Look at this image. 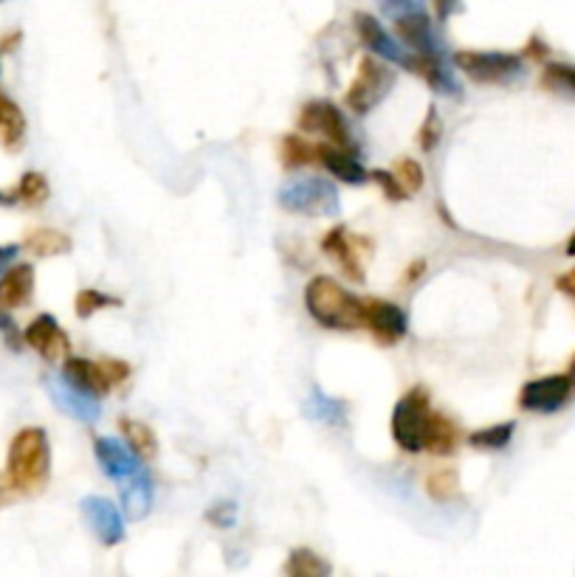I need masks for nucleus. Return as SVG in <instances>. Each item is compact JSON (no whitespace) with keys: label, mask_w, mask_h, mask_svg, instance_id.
I'll return each mask as SVG.
<instances>
[{"label":"nucleus","mask_w":575,"mask_h":577,"mask_svg":"<svg viewBox=\"0 0 575 577\" xmlns=\"http://www.w3.org/2000/svg\"><path fill=\"white\" fill-rule=\"evenodd\" d=\"M321 251L327 253V259H334L339 265V271L347 279H353L358 285L367 282V265L364 262H367L369 251H373L369 240L353 235L347 226H334V229L321 237Z\"/></svg>","instance_id":"10"},{"label":"nucleus","mask_w":575,"mask_h":577,"mask_svg":"<svg viewBox=\"0 0 575 577\" xmlns=\"http://www.w3.org/2000/svg\"><path fill=\"white\" fill-rule=\"evenodd\" d=\"M432 7H435L437 20H443V23H446V20L452 18L457 9H460V0H432Z\"/></svg>","instance_id":"39"},{"label":"nucleus","mask_w":575,"mask_h":577,"mask_svg":"<svg viewBox=\"0 0 575 577\" xmlns=\"http://www.w3.org/2000/svg\"><path fill=\"white\" fill-rule=\"evenodd\" d=\"M7 479L14 494H40L51 479V442L46 428H20L9 442Z\"/></svg>","instance_id":"2"},{"label":"nucleus","mask_w":575,"mask_h":577,"mask_svg":"<svg viewBox=\"0 0 575 577\" xmlns=\"http://www.w3.org/2000/svg\"><path fill=\"white\" fill-rule=\"evenodd\" d=\"M18 246H0V277H3V271L7 268H12L14 259H18Z\"/></svg>","instance_id":"41"},{"label":"nucleus","mask_w":575,"mask_h":577,"mask_svg":"<svg viewBox=\"0 0 575 577\" xmlns=\"http://www.w3.org/2000/svg\"><path fill=\"white\" fill-rule=\"evenodd\" d=\"M305 310L325 330L356 332L364 327V299L325 273L310 279L305 288Z\"/></svg>","instance_id":"3"},{"label":"nucleus","mask_w":575,"mask_h":577,"mask_svg":"<svg viewBox=\"0 0 575 577\" xmlns=\"http://www.w3.org/2000/svg\"><path fill=\"white\" fill-rule=\"evenodd\" d=\"M26 141V116L9 97L0 93V147L7 152H18Z\"/></svg>","instance_id":"21"},{"label":"nucleus","mask_w":575,"mask_h":577,"mask_svg":"<svg viewBox=\"0 0 575 577\" xmlns=\"http://www.w3.org/2000/svg\"><path fill=\"white\" fill-rule=\"evenodd\" d=\"M3 203H12V198H9V195L0 192V206H3Z\"/></svg>","instance_id":"45"},{"label":"nucleus","mask_w":575,"mask_h":577,"mask_svg":"<svg viewBox=\"0 0 575 577\" xmlns=\"http://www.w3.org/2000/svg\"><path fill=\"white\" fill-rule=\"evenodd\" d=\"M369 181H376L378 187H381L384 198L393 200V203L409 198V195H406V189L400 187L398 178H395V172H387V169H376V172H369Z\"/></svg>","instance_id":"34"},{"label":"nucleus","mask_w":575,"mask_h":577,"mask_svg":"<svg viewBox=\"0 0 575 577\" xmlns=\"http://www.w3.org/2000/svg\"><path fill=\"white\" fill-rule=\"evenodd\" d=\"M49 195H51V187L49 181H46L43 172H26L23 178H20L18 189H14V200L29 206V209L43 206L46 200H49Z\"/></svg>","instance_id":"30"},{"label":"nucleus","mask_w":575,"mask_h":577,"mask_svg":"<svg viewBox=\"0 0 575 577\" xmlns=\"http://www.w3.org/2000/svg\"><path fill=\"white\" fill-rule=\"evenodd\" d=\"M443 139V119L440 113H437V108H429L426 110V119L424 125H420V132H418V145L424 152H435L437 145H440Z\"/></svg>","instance_id":"33"},{"label":"nucleus","mask_w":575,"mask_h":577,"mask_svg":"<svg viewBox=\"0 0 575 577\" xmlns=\"http://www.w3.org/2000/svg\"><path fill=\"white\" fill-rule=\"evenodd\" d=\"M452 62L477 84H510L525 73V57L510 51H457Z\"/></svg>","instance_id":"5"},{"label":"nucleus","mask_w":575,"mask_h":577,"mask_svg":"<svg viewBox=\"0 0 575 577\" xmlns=\"http://www.w3.org/2000/svg\"><path fill=\"white\" fill-rule=\"evenodd\" d=\"M207 518L215 527H231V524L237 521V505L235 501H220V505H215L212 510L207 513Z\"/></svg>","instance_id":"36"},{"label":"nucleus","mask_w":575,"mask_h":577,"mask_svg":"<svg viewBox=\"0 0 575 577\" xmlns=\"http://www.w3.org/2000/svg\"><path fill=\"white\" fill-rule=\"evenodd\" d=\"M516 434V422L505 420V422H494V426H483L474 428L468 434V446L477 448V451H505L510 446V439Z\"/></svg>","instance_id":"25"},{"label":"nucleus","mask_w":575,"mask_h":577,"mask_svg":"<svg viewBox=\"0 0 575 577\" xmlns=\"http://www.w3.org/2000/svg\"><path fill=\"white\" fill-rule=\"evenodd\" d=\"M297 127L303 130V136H321L327 145L356 152V136H353L350 130V121L341 113V108H336V105L327 102V99L305 102L297 116Z\"/></svg>","instance_id":"8"},{"label":"nucleus","mask_w":575,"mask_h":577,"mask_svg":"<svg viewBox=\"0 0 575 577\" xmlns=\"http://www.w3.org/2000/svg\"><path fill=\"white\" fill-rule=\"evenodd\" d=\"M395 23V37L404 46L409 54L415 57H443L440 37H437L435 23L426 12H413L404 14V18L393 20Z\"/></svg>","instance_id":"14"},{"label":"nucleus","mask_w":575,"mask_h":577,"mask_svg":"<svg viewBox=\"0 0 575 577\" xmlns=\"http://www.w3.org/2000/svg\"><path fill=\"white\" fill-rule=\"evenodd\" d=\"M82 516H86L88 527L93 529V536L105 547H116L125 541V518H121L119 507L105 496H88L82 499Z\"/></svg>","instance_id":"16"},{"label":"nucleus","mask_w":575,"mask_h":577,"mask_svg":"<svg viewBox=\"0 0 575 577\" xmlns=\"http://www.w3.org/2000/svg\"><path fill=\"white\" fill-rule=\"evenodd\" d=\"M556 288L562 290L567 299H573V305H575V268H569V271H564L562 277L556 279Z\"/></svg>","instance_id":"40"},{"label":"nucleus","mask_w":575,"mask_h":577,"mask_svg":"<svg viewBox=\"0 0 575 577\" xmlns=\"http://www.w3.org/2000/svg\"><path fill=\"white\" fill-rule=\"evenodd\" d=\"M305 415L316 422H325V426H345L347 404L339 397L325 395L321 389H310V395L305 397Z\"/></svg>","instance_id":"22"},{"label":"nucleus","mask_w":575,"mask_h":577,"mask_svg":"<svg viewBox=\"0 0 575 577\" xmlns=\"http://www.w3.org/2000/svg\"><path fill=\"white\" fill-rule=\"evenodd\" d=\"M108 307H121V299H116V296L105 294L99 288H82L77 294V299H73V310H77L79 319H91L93 314L108 310Z\"/></svg>","instance_id":"31"},{"label":"nucleus","mask_w":575,"mask_h":577,"mask_svg":"<svg viewBox=\"0 0 575 577\" xmlns=\"http://www.w3.org/2000/svg\"><path fill=\"white\" fill-rule=\"evenodd\" d=\"M395 88V71L378 57L367 54L358 62V71L350 82V91H347L345 105L356 116H367L389 97V91Z\"/></svg>","instance_id":"6"},{"label":"nucleus","mask_w":575,"mask_h":577,"mask_svg":"<svg viewBox=\"0 0 575 577\" xmlns=\"http://www.w3.org/2000/svg\"><path fill=\"white\" fill-rule=\"evenodd\" d=\"M393 172L400 181V187L406 189V195H418L420 189H424L426 175H424V167H420L415 158H400V161H395Z\"/></svg>","instance_id":"32"},{"label":"nucleus","mask_w":575,"mask_h":577,"mask_svg":"<svg viewBox=\"0 0 575 577\" xmlns=\"http://www.w3.org/2000/svg\"><path fill=\"white\" fill-rule=\"evenodd\" d=\"M119 431H121V439L128 442L130 451H133L136 457L145 459V462L158 454V437L147 422L133 420V417H121Z\"/></svg>","instance_id":"23"},{"label":"nucleus","mask_w":575,"mask_h":577,"mask_svg":"<svg viewBox=\"0 0 575 577\" xmlns=\"http://www.w3.org/2000/svg\"><path fill=\"white\" fill-rule=\"evenodd\" d=\"M62 378L71 380L73 386L91 391V395L97 397L110 395V391L116 389V386L110 384L105 364L91 361V358H73V355L71 358H66V361H62Z\"/></svg>","instance_id":"18"},{"label":"nucleus","mask_w":575,"mask_h":577,"mask_svg":"<svg viewBox=\"0 0 575 577\" xmlns=\"http://www.w3.org/2000/svg\"><path fill=\"white\" fill-rule=\"evenodd\" d=\"M279 161L285 169H305L316 163V145L308 141L303 132H288L279 141Z\"/></svg>","instance_id":"24"},{"label":"nucleus","mask_w":575,"mask_h":577,"mask_svg":"<svg viewBox=\"0 0 575 577\" xmlns=\"http://www.w3.org/2000/svg\"><path fill=\"white\" fill-rule=\"evenodd\" d=\"M413 73L424 79L432 91L440 93V97H463L460 79L455 77V71H452V66L446 62V57H415Z\"/></svg>","instance_id":"20"},{"label":"nucleus","mask_w":575,"mask_h":577,"mask_svg":"<svg viewBox=\"0 0 575 577\" xmlns=\"http://www.w3.org/2000/svg\"><path fill=\"white\" fill-rule=\"evenodd\" d=\"M426 494L435 501L446 505L460 496V470L457 468H435L426 474Z\"/></svg>","instance_id":"28"},{"label":"nucleus","mask_w":575,"mask_h":577,"mask_svg":"<svg viewBox=\"0 0 575 577\" xmlns=\"http://www.w3.org/2000/svg\"><path fill=\"white\" fill-rule=\"evenodd\" d=\"M0 336L7 338L9 347L20 349V341H23V332L18 330V325H14V321H12L9 310H3V307H0Z\"/></svg>","instance_id":"37"},{"label":"nucleus","mask_w":575,"mask_h":577,"mask_svg":"<svg viewBox=\"0 0 575 577\" xmlns=\"http://www.w3.org/2000/svg\"><path fill=\"white\" fill-rule=\"evenodd\" d=\"M569 372L575 375V355H573V361H569Z\"/></svg>","instance_id":"46"},{"label":"nucleus","mask_w":575,"mask_h":577,"mask_svg":"<svg viewBox=\"0 0 575 577\" xmlns=\"http://www.w3.org/2000/svg\"><path fill=\"white\" fill-rule=\"evenodd\" d=\"M353 29H356L358 40H361V46L369 54L378 57V60L384 62H395V66L406 68V71H413L415 54H409L398 42V37L389 34V31L384 29L381 20L373 18V14L367 12H356L353 14Z\"/></svg>","instance_id":"11"},{"label":"nucleus","mask_w":575,"mask_h":577,"mask_svg":"<svg viewBox=\"0 0 575 577\" xmlns=\"http://www.w3.org/2000/svg\"><path fill=\"white\" fill-rule=\"evenodd\" d=\"M426 273V262H413V268H409V271H406V282H413V279H418V277H424Z\"/></svg>","instance_id":"43"},{"label":"nucleus","mask_w":575,"mask_h":577,"mask_svg":"<svg viewBox=\"0 0 575 577\" xmlns=\"http://www.w3.org/2000/svg\"><path fill=\"white\" fill-rule=\"evenodd\" d=\"M31 296H34V265L14 262L0 277V307L18 310L29 305Z\"/></svg>","instance_id":"19"},{"label":"nucleus","mask_w":575,"mask_h":577,"mask_svg":"<svg viewBox=\"0 0 575 577\" xmlns=\"http://www.w3.org/2000/svg\"><path fill=\"white\" fill-rule=\"evenodd\" d=\"M46 389H49L57 409L66 411V415L73 417V420L91 426V422H97L99 417H102V404H99V397L86 389H79V386H73L71 380H66L62 375H49V378H46Z\"/></svg>","instance_id":"13"},{"label":"nucleus","mask_w":575,"mask_h":577,"mask_svg":"<svg viewBox=\"0 0 575 577\" xmlns=\"http://www.w3.org/2000/svg\"><path fill=\"white\" fill-rule=\"evenodd\" d=\"M26 251L40 259L60 257V253L71 251V237L57 229H34L26 237Z\"/></svg>","instance_id":"27"},{"label":"nucleus","mask_w":575,"mask_h":577,"mask_svg":"<svg viewBox=\"0 0 575 577\" xmlns=\"http://www.w3.org/2000/svg\"><path fill=\"white\" fill-rule=\"evenodd\" d=\"M575 400V375L556 372L527 380L519 389V409L527 415H558Z\"/></svg>","instance_id":"7"},{"label":"nucleus","mask_w":575,"mask_h":577,"mask_svg":"<svg viewBox=\"0 0 575 577\" xmlns=\"http://www.w3.org/2000/svg\"><path fill=\"white\" fill-rule=\"evenodd\" d=\"M389 431H393L395 446L406 454L452 457L463 442L460 426L432 406V397L424 386H413L395 404Z\"/></svg>","instance_id":"1"},{"label":"nucleus","mask_w":575,"mask_h":577,"mask_svg":"<svg viewBox=\"0 0 575 577\" xmlns=\"http://www.w3.org/2000/svg\"><path fill=\"white\" fill-rule=\"evenodd\" d=\"M364 330L376 338L381 347H395L409 332L406 310L387 299H364Z\"/></svg>","instance_id":"12"},{"label":"nucleus","mask_w":575,"mask_h":577,"mask_svg":"<svg viewBox=\"0 0 575 577\" xmlns=\"http://www.w3.org/2000/svg\"><path fill=\"white\" fill-rule=\"evenodd\" d=\"M285 571H288V577H330V564H327L321 555H316L314 549H294L291 555H288V564H285Z\"/></svg>","instance_id":"29"},{"label":"nucleus","mask_w":575,"mask_h":577,"mask_svg":"<svg viewBox=\"0 0 575 577\" xmlns=\"http://www.w3.org/2000/svg\"><path fill=\"white\" fill-rule=\"evenodd\" d=\"M23 341L34 349L37 355H43L46 361H66L71 358V341H68L66 330L60 321L49 314H40L29 327L23 330Z\"/></svg>","instance_id":"15"},{"label":"nucleus","mask_w":575,"mask_h":577,"mask_svg":"<svg viewBox=\"0 0 575 577\" xmlns=\"http://www.w3.org/2000/svg\"><path fill=\"white\" fill-rule=\"evenodd\" d=\"M564 253H567V257H575V231H573V237L567 240V246H564Z\"/></svg>","instance_id":"44"},{"label":"nucleus","mask_w":575,"mask_h":577,"mask_svg":"<svg viewBox=\"0 0 575 577\" xmlns=\"http://www.w3.org/2000/svg\"><path fill=\"white\" fill-rule=\"evenodd\" d=\"M316 163H319L325 172H330L336 181L350 183V187H361L369 181V172L364 169V163L358 161L353 150H341L334 145H316Z\"/></svg>","instance_id":"17"},{"label":"nucleus","mask_w":575,"mask_h":577,"mask_svg":"<svg viewBox=\"0 0 575 577\" xmlns=\"http://www.w3.org/2000/svg\"><path fill=\"white\" fill-rule=\"evenodd\" d=\"M522 57H525V60H531V62H542V66H545L547 57H551V49H547L539 37H531V42H527V49L522 51Z\"/></svg>","instance_id":"38"},{"label":"nucleus","mask_w":575,"mask_h":577,"mask_svg":"<svg viewBox=\"0 0 575 577\" xmlns=\"http://www.w3.org/2000/svg\"><path fill=\"white\" fill-rule=\"evenodd\" d=\"M378 7H381L384 18L398 20L404 14L426 12V0H378Z\"/></svg>","instance_id":"35"},{"label":"nucleus","mask_w":575,"mask_h":577,"mask_svg":"<svg viewBox=\"0 0 575 577\" xmlns=\"http://www.w3.org/2000/svg\"><path fill=\"white\" fill-rule=\"evenodd\" d=\"M14 496H18V494H14V487L9 485L7 474H0V507L9 505V501H12Z\"/></svg>","instance_id":"42"},{"label":"nucleus","mask_w":575,"mask_h":577,"mask_svg":"<svg viewBox=\"0 0 575 577\" xmlns=\"http://www.w3.org/2000/svg\"><path fill=\"white\" fill-rule=\"evenodd\" d=\"M279 206L288 215L299 217H336L339 215V192L330 178L321 175H305L294 178L279 189Z\"/></svg>","instance_id":"4"},{"label":"nucleus","mask_w":575,"mask_h":577,"mask_svg":"<svg viewBox=\"0 0 575 577\" xmlns=\"http://www.w3.org/2000/svg\"><path fill=\"white\" fill-rule=\"evenodd\" d=\"M93 454H97V462L102 465L105 476H110V479L116 481L119 494H125V490H130V487L141 485V481L152 479L150 470H147V465H145V459L136 457L125 439L97 437L93 439Z\"/></svg>","instance_id":"9"},{"label":"nucleus","mask_w":575,"mask_h":577,"mask_svg":"<svg viewBox=\"0 0 575 577\" xmlns=\"http://www.w3.org/2000/svg\"><path fill=\"white\" fill-rule=\"evenodd\" d=\"M539 84L545 91L558 93V97L575 99V66L573 62L547 60L545 68H542Z\"/></svg>","instance_id":"26"}]
</instances>
